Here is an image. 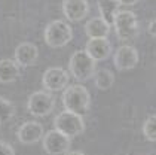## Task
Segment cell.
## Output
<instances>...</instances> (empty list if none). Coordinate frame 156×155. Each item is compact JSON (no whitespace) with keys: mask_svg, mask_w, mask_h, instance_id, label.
<instances>
[{"mask_svg":"<svg viewBox=\"0 0 156 155\" xmlns=\"http://www.w3.org/2000/svg\"><path fill=\"white\" fill-rule=\"evenodd\" d=\"M118 2H119V5H122V6H132V5L138 3L140 0H118Z\"/></svg>","mask_w":156,"mask_h":155,"instance_id":"22","label":"cell"},{"mask_svg":"<svg viewBox=\"0 0 156 155\" xmlns=\"http://www.w3.org/2000/svg\"><path fill=\"white\" fill-rule=\"evenodd\" d=\"M69 81H70L69 72L61 67H51L43 73L42 78L43 88L48 91H62L69 87Z\"/></svg>","mask_w":156,"mask_h":155,"instance_id":"8","label":"cell"},{"mask_svg":"<svg viewBox=\"0 0 156 155\" xmlns=\"http://www.w3.org/2000/svg\"><path fill=\"white\" fill-rule=\"evenodd\" d=\"M0 155H15V151L8 142L0 140Z\"/></svg>","mask_w":156,"mask_h":155,"instance_id":"20","label":"cell"},{"mask_svg":"<svg viewBox=\"0 0 156 155\" xmlns=\"http://www.w3.org/2000/svg\"><path fill=\"white\" fill-rule=\"evenodd\" d=\"M54 127H55V130L61 131L62 134H66L69 137H76L85 131V122L82 115L64 110L55 116Z\"/></svg>","mask_w":156,"mask_h":155,"instance_id":"5","label":"cell"},{"mask_svg":"<svg viewBox=\"0 0 156 155\" xmlns=\"http://www.w3.org/2000/svg\"><path fill=\"white\" fill-rule=\"evenodd\" d=\"M94 78H95V87L98 90H101V91L108 90L115 83V75H113V72H110L108 69L95 70Z\"/></svg>","mask_w":156,"mask_h":155,"instance_id":"17","label":"cell"},{"mask_svg":"<svg viewBox=\"0 0 156 155\" xmlns=\"http://www.w3.org/2000/svg\"><path fill=\"white\" fill-rule=\"evenodd\" d=\"M62 105L66 110L83 116L91 106V95L83 85H70L62 93Z\"/></svg>","mask_w":156,"mask_h":155,"instance_id":"1","label":"cell"},{"mask_svg":"<svg viewBox=\"0 0 156 155\" xmlns=\"http://www.w3.org/2000/svg\"><path fill=\"white\" fill-rule=\"evenodd\" d=\"M20 76V64L13 60H0V82L11 83Z\"/></svg>","mask_w":156,"mask_h":155,"instance_id":"15","label":"cell"},{"mask_svg":"<svg viewBox=\"0 0 156 155\" xmlns=\"http://www.w3.org/2000/svg\"><path fill=\"white\" fill-rule=\"evenodd\" d=\"M147 30H149V33L156 37V18H153L150 23H149V27H147Z\"/></svg>","mask_w":156,"mask_h":155,"instance_id":"21","label":"cell"},{"mask_svg":"<svg viewBox=\"0 0 156 155\" xmlns=\"http://www.w3.org/2000/svg\"><path fill=\"white\" fill-rule=\"evenodd\" d=\"M97 6L100 11V17L103 20H106L110 25H113V20H115L116 13L120 11L119 2L118 0H98Z\"/></svg>","mask_w":156,"mask_h":155,"instance_id":"16","label":"cell"},{"mask_svg":"<svg viewBox=\"0 0 156 155\" xmlns=\"http://www.w3.org/2000/svg\"><path fill=\"white\" fill-rule=\"evenodd\" d=\"M110 24L103 20L101 17H97V18H91L88 23L85 24V33L89 39H94V37H107L110 33Z\"/></svg>","mask_w":156,"mask_h":155,"instance_id":"14","label":"cell"},{"mask_svg":"<svg viewBox=\"0 0 156 155\" xmlns=\"http://www.w3.org/2000/svg\"><path fill=\"white\" fill-rule=\"evenodd\" d=\"M43 125L36 121H27L16 131V137L23 145H34L40 139H43Z\"/></svg>","mask_w":156,"mask_h":155,"instance_id":"10","label":"cell"},{"mask_svg":"<svg viewBox=\"0 0 156 155\" xmlns=\"http://www.w3.org/2000/svg\"><path fill=\"white\" fill-rule=\"evenodd\" d=\"M45 42L51 48H62L73 39L72 27L62 20H55L45 27Z\"/></svg>","mask_w":156,"mask_h":155,"instance_id":"3","label":"cell"},{"mask_svg":"<svg viewBox=\"0 0 156 155\" xmlns=\"http://www.w3.org/2000/svg\"><path fill=\"white\" fill-rule=\"evenodd\" d=\"M64 155H85L83 152H79V151H67Z\"/></svg>","mask_w":156,"mask_h":155,"instance_id":"23","label":"cell"},{"mask_svg":"<svg viewBox=\"0 0 156 155\" xmlns=\"http://www.w3.org/2000/svg\"><path fill=\"white\" fill-rule=\"evenodd\" d=\"M143 134L149 142H156V115H150L144 121Z\"/></svg>","mask_w":156,"mask_h":155,"instance_id":"19","label":"cell"},{"mask_svg":"<svg viewBox=\"0 0 156 155\" xmlns=\"http://www.w3.org/2000/svg\"><path fill=\"white\" fill-rule=\"evenodd\" d=\"M54 106L55 100L48 91H36L27 100V109L33 116H46L54 110Z\"/></svg>","mask_w":156,"mask_h":155,"instance_id":"6","label":"cell"},{"mask_svg":"<svg viewBox=\"0 0 156 155\" xmlns=\"http://www.w3.org/2000/svg\"><path fill=\"white\" fill-rule=\"evenodd\" d=\"M113 27L118 39L122 42H129L138 36V21L135 13L131 11H119L113 20Z\"/></svg>","mask_w":156,"mask_h":155,"instance_id":"4","label":"cell"},{"mask_svg":"<svg viewBox=\"0 0 156 155\" xmlns=\"http://www.w3.org/2000/svg\"><path fill=\"white\" fill-rule=\"evenodd\" d=\"M85 51L95 61H103L112 54V43L107 37H94L86 42Z\"/></svg>","mask_w":156,"mask_h":155,"instance_id":"12","label":"cell"},{"mask_svg":"<svg viewBox=\"0 0 156 155\" xmlns=\"http://www.w3.org/2000/svg\"><path fill=\"white\" fill-rule=\"evenodd\" d=\"M95 63L97 61L85 49L76 51L69 61L70 75L77 81H88L95 73Z\"/></svg>","mask_w":156,"mask_h":155,"instance_id":"2","label":"cell"},{"mask_svg":"<svg viewBox=\"0 0 156 155\" xmlns=\"http://www.w3.org/2000/svg\"><path fill=\"white\" fill-rule=\"evenodd\" d=\"M43 149L49 155H64L67 151H70L72 137L62 134L58 130H51L46 134H43Z\"/></svg>","mask_w":156,"mask_h":155,"instance_id":"7","label":"cell"},{"mask_svg":"<svg viewBox=\"0 0 156 155\" xmlns=\"http://www.w3.org/2000/svg\"><path fill=\"white\" fill-rule=\"evenodd\" d=\"M113 63L118 70H131L138 64V51L131 45H122L116 49Z\"/></svg>","mask_w":156,"mask_h":155,"instance_id":"9","label":"cell"},{"mask_svg":"<svg viewBox=\"0 0 156 155\" xmlns=\"http://www.w3.org/2000/svg\"><path fill=\"white\" fill-rule=\"evenodd\" d=\"M89 12L88 0H64L62 2V13L70 21H82Z\"/></svg>","mask_w":156,"mask_h":155,"instance_id":"11","label":"cell"},{"mask_svg":"<svg viewBox=\"0 0 156 155\" xmlns=\"http://www.w3.org/2000/svg\"><path fill=\"white\" fill-rule=\"evenodd\" d=\"M15 115V106L9 100L0 97V122H8Z\"/></svg>","mask_w":156,"mask_h":155,"instance_id":"18","label":"cell"},{"mask_svg":"<svg viewBox=\"0 0 156 155\" xmlns=\"http://www.w3.org/2000/svg\"><path fill=\"white\" fill-rule=\"evenodd\" d=\"M39 57V49L34 43L30 42H23L21 45H18L15 49V61L23 66V67H30L36 63Z\"/></svg>","mask_w":156,"mask_h":155,"instance_id":"13","label":"cell"}]
</instances>
